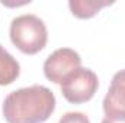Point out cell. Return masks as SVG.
<instances>
[{
    "instance_id": "obj_4",
    "label": "cell",
    "mask_w": 125,
    "mask_h": 123,
    "mask_svg": "<svg viewBox=\"0 0 125 123\" xmlns=\"http://www.w3.org/2000/svg\"><path fill=\"white\" fill-rule=\"evenodd\" d=\"M82 58L80 55L70 48L55 49L44 62V74L45 77L55 83L61 84L62 81L77 68H80Z\"/></svg>"
},
{
    "instance_id": "obj_9",
    "label": "cell",
    "mask_w": 125,
    "mask_h": 123,
    "mask_svg": "<svg viewBox=\"0 0 125 123\" xmlns=\"http://www.w3.org/2000/svg\"><path fill=\"white\" fill-rule=\"evenodd\" d=\"M102 123H125V113H111L106 114Z\"/></svg>"
},
{
    "instance_id": "obj_5",
    "label": "cell",
    "mask_w": 125,
    "mask_h": 123,
    "mask_svg": "<svg viewBox=\"0 0 125 123\" xmlns=\"http://www.w3.org/2000/svg\"><path fill=\"white\" fill-rule=\"evenodd\" d=\"M105 114L111 113H125V70L118 71L112 81L111 87L103 98Z\"/></svg>"
},
{
    "instance_id": "obj_1",
    "label": "cell",
    "mask_w": 125,
    "mask_h": 123,
    "mask_svg": "<svg viewBox=\"0 0 125 123\" xmlns=\"http://www.w3.org/2000/svg\"><path fill=\"white\" fill-rule=\"evenodd\" d=\"M7 123H44L55 110V96L45 86H31L12 91L3 101Z\"/></svg>"
},
{
    "instance_id": "obj_7",
    "label": "cell",
    "mask_w": 125,
    "mask_h": 123,
    "mask_svg": "<svg viewBox=\"0 0 125 123\" xmlns=\"http://www.w3.org/2000/svg\"><path fill=\"white\" fill-rule=\"evenodd\" d=\"M114 1L109 0H70L68 6L71 13L79 19H89L103 9L105 6L112 4Z\"/></svg>"
},
{
    "instance_id": "obj_8",
    "label": "cell",
    "mask_w": 125,
    "mask_h": 123,
    "mask_svg": "<svg viewBox=\"0 0 125 123\" xmlns=\"http://www.w3.org/2000/svg\"><path fill=\"white\" fill-rule=\"evenodd\" d=\"M58 123H90V120L82 112H68L60 119Z\"/></svg>"
},
{
    "instance_id": "obj_6",
    "label": "cell",
    "mask_w": 125,
    "mask_h": 123,
    "mask_svg": "<svg viewBox=\"0 0 125 123\" xmlns=\"http://www.w3.org/2000/svg\"><path fill=\"white\" fill-rule=\"evenodd\" d=\"M21 72V65L1 45H0V86L12 84Z\"/></svg>"
},
{
    "instance_id": "obj_3",
    "label": "cell",
    "mask_w": 125,
    "mask_h": 123,
    "mask_svg": "<svg viewBox=\"0 0 125 123\" xmlns=\"http://www.w3.org/2000/svg\"><path fill=\"white\" fill-rule=\"evenodd\" d=\"M97 75L89 68H77L61 83V94L67 101L80 104L89 101L97 91Z\"/></svg>"
},
{
    "instance_id": "obj_2",
    "label": "cell",
    "mask_w": 125,
    "mask_h": 123,
    "mask_svg": "<svg viewBox=\"0 0 125 123\" xmlns=\"http://www.w3.org/2000/svg\"><path fill=\"white\" fill-rule=\"evenodd\" d=\"M10 41L23 54L33 55L45 48L48 31L38 16L21 15L10 23Z\"/></svg>"
}]
</instances>
